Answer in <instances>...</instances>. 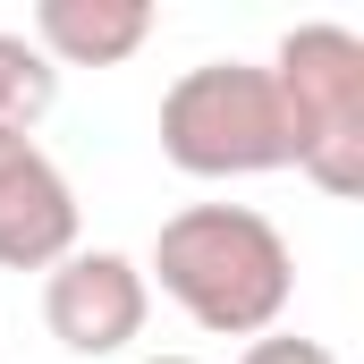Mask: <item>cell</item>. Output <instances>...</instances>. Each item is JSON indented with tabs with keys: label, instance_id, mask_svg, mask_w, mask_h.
<instances>
[{
	"label": "cell",
	"instance_id": "obj_1",
	"mask_svg": "<svg viewBox=\"0 0 364 364\" xmlns=\"http://www.w3.org/2000/svg\"><path fill=\"white\" fill-rule=\"evenodd\" d=\"M144 279H161V296L195 331L263 339V331H279V314L296 296V255L255 203H186L153 229Z\"/></svg>",
	"mask_w": 364,
	"mask_h": 364
},
{
	"label": "cell",
	"instance_id": "obj_2",
	"mask_svg": "<svg viewBox=\"0 0 364 364\" xmlns=\"http://www.w3.org/2000/svg\"><path fill=\"white\" fill-rule=\"evenodd\" d=\"M272 85L288 110V170L322 195L364 186V34L348 26H288L272 51Z\"/></svg>",
	"mask_w": 364,
	"mask_h": 364
},
{
	"label": "cell",
	"instance_id": "obj_3",
	"mask_svg": "<svg viewBox=\"0 0 364 364\" xmlns=\"http://www.w3.org/2000/svg\"><path fill=\"white\" fill-rule=\"evenodd\" d=\"M161 153L186 178H263L288 170V110L272 68L255 60H203L161 93Z\"/></svg>",
	"mask_w": 364,
	"mask_h": 364
},
{
	"label": "cell",
	"instance_id": "obj_4",
	"mask_svg": "<svg viewBox=\"0 0 364 364\" xmlns=\"http://www.w3.org/2000/svg\"><path fill=\"white\" fill-rule=\"evenodd\" d=\"M144 314H153V279L119 246H77L43 272V331L68 356H127L144 339Z\"/></svg>",
	"mask_w": 364,
	"mask_h": 364
},
{
	"label": "cell",
	"instance_id": "obj_5",
	"mask_svg": "<svg viewBox=\"0 0 364 364\" xmlns=\"http://www.w3.org/2000/svg\"><path fill=\"white\" fill-rule=\"evenodd\" d=\"M60 255H77V186L34 136L0 127V272H51Z\"/></svg>",
	"mask_w": 364,
	"mask_h": 364
},
{
	"label": "cell",
	"instance_id": "obj_6",
	"mask_svg": "<svg viewBox=\"0 0 364 364\" xmlns=\"http://www.w3.org/2000/svg\"><path fill=\"white\" fill-rule=\"evenodd\" d=\"M153 34V0H43L26 43L51 68H119Z\"/></svg>",
	"mask_w": 364,
	"mask_h": 364
},
{
	"label": "cell",
	"instance_id": "obj_7",
	"mask_svg": "<svg viewBox=\"0 0 364 364\" xmlns=\"http://www.w3.org/2000/svg\"><path fill=\"white\" fill-rule=\"evenodd\" d=\"M51 102H60V68H51L26 34L0 26V127H9V136H34V127L51 119Z\"/></svg>",
	"mask_w": 364,
	"mask_h": 364
},
{
	"label": "cell",
	"instance_id": "obj_8",
	"mask_svg": "<svg viewBox=\"0 0 364 364\" xmlns=\"http://www.w3.org/2000/svg\"><path fill=\"white\" fill-rule=\"evenodd\" d=\"M237 364H339L322 339H296V331H263V339H246V356Z\"/></svg>",
	"mask_w": 364,
	"mask_h": 364
},
{
	"label": "cell",
	"instance_id": "obj_9",
	"mask_svg": "<svg viewBox=\"0 0 364 364\" xmlns=\"http://www.w3.org/2000/svg\"><path fill=\"white\" fill-rule=\"evenodd\" d=\"M136 364H195V356H136Z\"/></svg>",
	"mask_w": 364,
	"mask_h": 364
}]
</instances>
